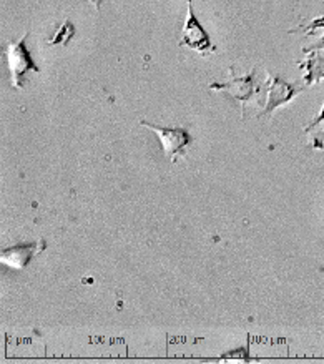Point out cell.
<instances>
[{
  "mask_svg": "<svg viewBox=\"0 0 324 364\" xmlns=\"http://www.w3.org/2000/svg\"><path fill=\"white\" fill-rule=\"evenodd\" d=\"M28 37V32L23 33L21 41L7 42L4 47V53H6V60L9 72H11V83L14 88L22 90L27 83V73L28 72H40V68L36 65L33 58L28 52L26 46V41Z\"/></svg>",
  "mask_w": 324,
  "mask_h": 364,
  "instance_id": "1",
  "label": "cell"
},
{
  "mask_svg": "<svg viewBox=\"0 0 324 364\" xmlns=\"http://www.w3.org/2000/svg\"><path fill=\"white\" fill-rule=\"evenodd\" d=\"M323 122H324V103H323V108H321V112H319V115H318L316 118H314V120L311 122V124H309V125H306V127H304V132H306V134H309V132H311V130H314V129H316V127H318V125H321V124H323Z\"/></svg>",
  "mask_w": 324,
  "mask_h": 364,
  "instance_id": "11",
  "label": "cell"
},
{
  "mask_svg": "<svg viewBox=\"0 0 324 364\" xmlns=\"http://www.w3.org/2000/svg\"><path fill=\"white\" fill-rule=\"evenodd\" d=\"M45 250V241H27V243L16 245V247L2 250V255H0V262L7 264L9 268L14 269H22L26 268L31 259L36 257L37 253H42Z\"/></svg>",
  "mask_w": 324,
  "mask_h": 364,
  "instance_id": "6",
  "label": "cell"
},
{
  "mask_svg": "<svg viewBox=\"0 0 324 364\" xmlns=\"http://www.w3.org/2000/svg\"><path fill=\"white\" fill-rule=\"evenodd\" d=\"M73 36H75V27H73L68 21H65L60 27L57 28V32L50 37V41H48V46H58V43H62V46H67L68 41H70Z\"/></svg>",
  "mask_w": 324,
  "mask_h": 364,
  "instance_id": "9",
  "label": "cell"
},
{
  "mask_svg": "<svg viewBox=\"0 0 324 364\" xmlns=\"http://www.w3.org/2000/svg\"><path fill=\"white\" fill-rule=\"evenodd\" d=\"M319 28H324V16L323 17H318L314 18V21H311L308 23V26H299V28H293V31H289V33H294V32H299V31H304L306 32V36H313L314 32L319 31ZM319 52V50H324V36L319 38L318 42H314L313 46L309 47H304L303 48V53H309V52Z\"/></svg>",
  "mask_w": 324,
  "mask_h": 364,
  "instance_id": "8",
  "label": "cell"
},
{
  "mask_svg": "<svg viewBox=\"0 0 324 364\" xmlns=\"http://www.w3.org/2000/svg\"><path fill=\"white\" fill-rule=\"evenodd\" d=\"M309 146H311V149H314V150H323L324 151V132H318V134H314Z\"/></svg>",
  "mask_w": 324,
  "mask_h": 364,
  "instance_id": "10",
  "label": "cell"
},
{
  "mask_svg": "<svg viewBox=\"0 0 324 364\" xmlns=\"http://www.w3.org/2000/svg\"><path fill=\"white\" fill-rule=\"evenodd\" d=\"M296 63L301 70L306 72V75L303 78L306 87L318 85L319 82L324 80V57L318 50L313 53H306V58L304 60H298Z\"/></svg>",
  "mask_w": 324,
  "mask_h": 364,
  "instance_id": "7",
  "label": "cell"
},
{
  "mask_svg": "<svg viewBox=\"0 0 324 364\" xmlns=\"http://www.w3.org/2000/svg\"><path fill=\"white\" fill-rule=\"evenodd\" d=\"M88 4H92L93 6V9H95V11H100V6H102V0H87Z\"/></svg>",
  "mask_w": 324,
  "mask_h": 364,
  "instance_id": "12",
  "label": "cell"
},
{
  "mask_svg": "<svg viewBox=\"0 0 324 364\" xmlns=\"http://www.w3.org/2000/svg\"><path fill=\"white\" fill-rule=\"evenodd\" d=\"M180 47H188L191 50L198 52L200 55H210L215 52V46L211 42L208 32L205 31L198 18L193 12V0H186V18L181 31V38L178 42Z\"/></svg>",
  "mask_w": 324,
  "mask_h": 364,
  "instance_id": "4",
  "label": "cell"
},
{
  "mask_svg": "<svg viewBox=\"0 0 324 364\" xmlns=\"http://www.w3.org/2000/svg\"><path fill=\"white\" fill-rule=\"evenodd\" d=\"M256 77V67H253V70L244 77H237L234 75L233 65L230 67V78L223 83H211L208 87L210 90H218V92H228L234 100L239 103V108H242V118H244V107H247V102L252 100V98L256 95V93L261 90V85L254 80Z\"/></svg>",
  "mask_w": 324,
  "mask_h": 364,
  "instance_id": "2",
  "label": "cell"
},
{
  "mask_svg": "<svg viewBox=\"0 0 324 364\" xmlns=\"http://www.w3.org/2000/svg\"><path fill=\"white\" fill-rule=\"evenodd\" d=\"M140 125L146 127V129L158 135L161 146H163V154L170 156L171 164H175L178 159H185L186 149L191 144V135L188 134V130L183 129V127H160L150 124L146 120H140Z\"/></svg>",
  "mask_w": 324,
  "mask_h": 364,
  "instance_id": "3",
  "label": "cell"
},
{
  "mask_svg": "<svg viewBox=\"0 0 324 364\" xmlns=\"http://www.w3.org/2000/svg\"><path fill=\"white\" fill-rule=\"evenodd\" d=\"M264 88H266V102H264L263 112L258 117L271 115L278 107L291 102L294 97L304 90V87L299 85V83L283 80L281 77L273 75L271 72H266V85H264Z\"/></svg>",
  "mask_w": 324,
  "mask_h": 364,
  "instance_id": "5",
  "label": "cell"
}]
</instances>
